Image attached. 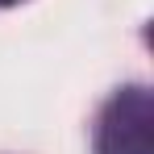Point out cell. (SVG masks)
Segmentation results:
<instances>
[{
  "instance_id": "1",
  "label": "cell",
  "mask_w": 154,
  "mask_h": 154,
  "mask_svg": "<svg viewBox=\"0 0 154 154\" xmlns=\"http://www.w3.org/2000/svg\"><path fill=\"white\" fill-rule=\"evenodd\" d=\"M96 154H154V96L150 88H121L96 121Z\"/></svg>"
},
{
  "instance_id": "2",
  "label": "cell",
  "mask_w": 154,
  "mask_h": 154,
  "mask_svg": "<svg viewBox=\"0 0 154 154\" xmlns=\"http://www.w3.org/2000/svg\"><path fill=\"white\" fill-rule=\"evenodd\" d=\"M8 4H21V0H0V8H8Z\"/></svg>"
}]
</instances>
